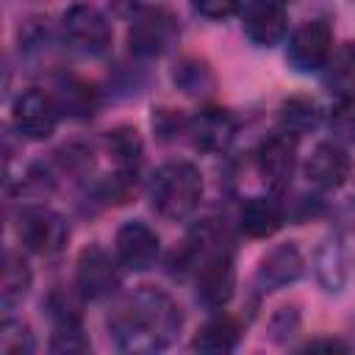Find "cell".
<instances>
[{
    "instance_id": "6da1fadb",
    "label": "cell",
    "mask_w": 355,
    "mask_h": 355,
    "mask_svg": "<svg viewBox=\"0 0 355 355\" xmlns=\"http://www.w3.org/2000/svg\"><path fill=\"white\" fill-rule=\"evenodd\" d=\"M180 324L183 316L175 300L153 286H141L119 300L108 316L111 338L125 352H158L175 341Z\"/></svg>"
},
{
    "instance_id": "7a4b0ae2",
    "label": "cell",
    "mask_w": 355,
    "mask_h": 355,
    "mask_svg": "<svg viewBox=\"0 0 355 355\" xmlns=\"http://www.w3.org/2000/svg\"><path fill=\"white\" fill-rule=\"evenodd\" d=\"M202 197V178L200 169L189 161H172L155 169L150 183V205L164 219L180 222L194 214Z\"/></svg>"
},
{
    "instance_id": "3957f363",
    "label": "cell",
    "mask_w": 355,
    "mask_h": 355,
    "mask_svg": "<svg viewBox=\"0 0 355 355\" xmlns=\"http://www.w3.org/2000/svg\"><path fill=\"white\" fill-rule=\"evenodd\" d=\"M186 269H194L200 305H205L208 311H219L230 302L236 288V266H233V247L225 236H219L205 250H200Z\"/></svg>"
},
{
    "instance_id": "277c9868",
    "label": "cell",
    "mask_w": 355,
    "mask_h": 355,
    "mask_svg": "<svg viewBox=\"0 0 355 355\" xmlns=\"http://www.w3.org/2000/svg\"><path fill=\"white\" fill-rule=\"evenodd\" d=\"M61 36L83 55H103L111 47V25L92 3H72L61 14Z\"/></svg>"
},
{
    "instance_id": "5b68a950",
    "label": "cell",
    "mask_w": 355,
    "mask_h": 355,
    "mask_svg": "<svg viewBox=\"0 0 355 355\" xmlns=\"http://www.w3.org/2000/svg\"><path fill=\"white\" fill-rule=\"evenodd\" d=\"M17 236L25 250L36 255H55L67 247L69 225L61 214L44 208V205H28L17 216Z\"/></svg>"
},
{
    "instance_id": "8992f818",
    "label": "cell",
    "mask_w": 355,
    "mask_h": 355,
    "mask_svg": "<svg viewBox=\"0 0 355 355\" xmlns=\"http://www.w3.org/2000/svg\"><path fill=\"white\" fill-rule=\"evenodd\" d=\"M178 39V22L166 8L155 6H141L136 17H130V31H128V44L130 53L139 58H155L172 47Z\"/></svg>"
},
{
    "instance_id": "52a82bcc",
    "label": "cell",
    "mask_w": 355,
    "mask_h": 355,
    "mask_svg": "<svg viewBox=\"0 0 355 355\" xmlns=\"http://www.w3.org/2000/svg\"><path fill=\"white\" fill-rule=\"evenodd\" d=\"M330 55H333V31L324 19H308L288 36L286 61L297 72H316L327 67Z\"/></svg>"
},
{
    "instance_id": "ba28073f",
    "label": "cell",
    "mask_w": 355,
    "mask_h": 355,
    "mask_svg": "<svg viewBox=\"0 0 355 355\" xmlns=\"http://www.w3.org/2000/svg\"><path fill=\"white\" fill-rule=\"evenodd\" d=\"M258 172L263 178V183L272 191H283L291 183L294 166H297V133L291 130H280L272 133L261 141L258 147Z\"/></svg>"
},
{
    "instance_id": "9c48e42d",
    "label": "cell",
    "mask_w": 355,
    "mask_h": 355,
    "mask_svg": "<svg viewBox=\"0 0 355 355\" xmlns=\"http://www.w3.org/2000/svg\"><path fill=\"white\" fill-rule=\"evenodd\" d=\"M11 122L17 128L19 136L42 141L47 136H53L55 122H58V105L53 100V94H44L39 89H28L22 92L14 105H11Z\"/></svg>"
},
{
    "instance_id": "30bf717a",
    "label": "cell",
    "mask_w": 355,
    "mask_h": 355,
    "mask_svg": "<svg viewBox=\"0 0 355 355\" xmlns=\"http://www.w3.org/2000/svg\"><path fill=\"white\" fill-rule=\"evenodd\" d=\"M75 286L89 300H103L119 286V269L100 244H89L80 250L75 263Z\"/></svg>"
},
{
    "instance_id": "8fae6325",
    "label": "cell",
    "mask_w": 355,
    "mask_h": 355,
    "mask_svg": "<svg viewBox=\"0 0 355 355\" xmlns=\"http://www.w3.org/2000/svg\"><path fill=\"white\" fill-rule=\"evenodd\" d=\"M114 247H116V258L122 266L133 269V272H144L150 269L155 261H158V236L150 225L133 219V222H125L119 230H116V239H114Z\"/></svg>"
},
{
    "instance_id": "7c38bea8",
    "label": "cell",
    "mask_w": 355,
    "mask_h": 355,
    "mask_svg": "<svg viewBox=\"0 0 355 355\" xmlns=\"http://www.w3.org/2000/svg\"><path fill=\"white\" fill-rule=\"evenodd\" d=\"M241 28L258 47H272L286 36V8L275 0H244Z\"/></svg>"
},
{
    "instance_id": "4fadbf2b",
    "label": "cell",
    "mask_w": 355,
    "mask_h": 355,
    "mask_svg": "<svg viewBox=\"0 0 355 355\" xmlns=\"http://www.w3.org/2000/svg\"><path fill=\"white\" fill-rule=\"evenodd\" d=\"M302 272H305V258H302L300 247L294 241H286V244L272 247L261 258V263L255 269V283L263 291H277V288H286L294 280H300Z\"/></svg>"
},
{
    "instance_id": "5bb4252c",
    "label": "cell",
    "mask_w": 355,
    "mask_h": 355,
    "mask_svg": "<svg viewBox=\"0 0 355 355\" xmlns=\"http://www.w3.org/2000/svg\"><path fill=\"white\" fill-rule=\"evenodd\" d=\"M349 172H352V161H349L347 150L336 141L316 144L305 164V178L316 189H338L347 183Z\"/></svg>"
},
{
    "instance_id": "9a60e30c",
    "label": "cell",
    "mask_w": 355,
    "mask_h": 355,
    "mask_svg": "<svg viewBox=\"0 0 355 355\" xmlns=\"http://www.w3.org/2000/svg\"><path fill=\"white\" fill-rule=\"evenodd\" d=\"M191 144L202 153H222L230 147L233 136H236V119L225 111V108H205L197 116L189 119V130Z\"/></svg>"
},
{
    "instance_id": "2e32d148",
    "label": "cell",
    "mask_w": 355,
    "mask_h": 355,
    "mask_svg": "<svg viewBox=\"0 0 355 355\" xmlns=\"http://www.w3.org/2000/svg\"><path fill=\"white\" fill-rule=\"evenodd\" d=\"M283 219H286L283 205L275 197H261V194L247 197L241 202V211H239V227L250 239L275 236L283 227Z\"/></svg>"
},
{
    "instance_id": "e0dca14e",
    "label": "cell",
    "mask_w": 355,
    "mask_h": 355,
    "mask_svg": "<svg viewBox=\"0 0 355 355\" xmlns=\"http://www.w3.org/2000/svg\"><path fill=\"white\" fill-rule=\"evenodd\" d=\"M172 80H175V86H178L183 94H189V97H205V94H211L214 86H216L211 67H208L202 58H194V55H186V58H180V61L175 64Z\"/></svg>"
},
{
    "instance_id": "ac0fdd59",
    "label": "cell",
    "mask_w": 355,
    "mask_h": 355,
    "mask_svg": "<svg viewBox=\"0 0 355 355\" xmlns=\"http://www.w3.org/2000/svg\"><path fill=\"white\" fill-rule=\"evenodd\" d=\"M236 344H239V324L227 316L208 319L191 341L197 352H230L236 349Z\"/></svg>"
},
{
    "instance_id": "d6986e66",
    "label": "cell",
    "mask_w": 355,
    "mask_h": 355,
    "mask_svg": "<svg viewBox=\"0 0 355 355\" xmlns=\"http://www.w3.org/2000/svg\"><path fill=\"white\" fill-rule=\"evenodd\" d=\"M324 83L338 97H355V42H347L330 55Z\"/></svg>"
},
{
    "instance_id": "ffe728a7",
    "label": "cell",
    "mask_w": 355,
    "mask_h": 355,
    "mask_svg": "<svg viewBox=\"0 0 355 355\" xmlns=\"http://www.w3.org/2000/svg\"><path fill=\"white\" fill-rule=\"evenodd\" d=\"M31 288V269L25 263L22 255L17 252H6V261H3V280H0V297H3V308L11 311L17 302L25 300Z\"/></svg>"
},
{
    "instance_id": "44dd1931",
    "label": "cell",
    "mask_w": 355,
    "mask_h": 355,
    "mask_svg": "<svg viewBox=\"0 0 355 355\" xmlns=\"http://www.w3.org/2000/svg\"><path fill=\"white\" fill-rule=\"evenodd\" d=\"M313 266H316V277H319V283H322L327 291H338V288L344 286L347 263H344V250H341L338 239H327V241H322V247L316 250Z\"/></svg>"
},
{
    "instance_id": "7402d4cb",
    "label": "cell",
    "mask_w": 355,
    "mask_h": 355,
    "mask_svg": "<svg viewBox=\"0 0 355 355\" xmlns=\"http://www.w3.org/2000/svg\"><path fill=\"white\" fill-rule=\"evenodd\" d=\"M105 144H108V153L116 161L119 172L136 175V169L141 164V139H139V133L133 128H114V130H108Z\"/></svg>"
},
{
    "instance_id": "603a6c76",
    "label": "cell",
    "mask_w": 355,
    "mask_h": 355,
    "mask_svg": "<svg viewBox=\"0 0 355 355\" xmlns=\"http://www.w3.org/2000/svg\"><path fill=\"white\" fill-rule=\"evenodd\" d=\"M53 100H55V105H58V111H64V114H69V116H92L94 114V92H92V86H86V83H80V80H75V78H69V80H61L58 86H55V94H53Z\"/></svg>"
},
{
    "instance_id": "cb8c5ba5",
    "label": "cell",
    "mask_w": 355,
    "mask_h": 355,
    "mask_svg": "<svg viewBox=\"0 0 355 355\" xmlns=\"http://www.w3.org/2000/svg\"><path fill=\"white\" fill-rule=\"evenodd\" d=\"M280 119H283V128L291 130V133H308V130H316L319 122H322V111L313 100L308 97H291L283 103V111H280Z\"/></svg>"
},
{
    "instance_id": "d4e9b609",
    "label": "cell",
    "mask_w": 355,
    "mask_h": 355,
    "mask_svg": "<svg viewBox=\"0 0 355 355\" xmlns=\"http://www.w3.org/2000/svg\"><path fill=\"white\" fill-rule=\"evenodd\" d=\"M92 344L80 327V319H61L55 322L53 338H50V349L53 352H86Z\"/></svg>"
},
{
    "instance_id": "484cf974",
    "label": "cell",
    "mask_w": 355,
    "mask_h": 355,
    "mask_svg": "<svg viewBox=\"0 0 355 355\" xmlns=\"http://www.w3.org/2000/svg\"><path fill=\"white\" fill-rule=\"evenodd\" d=\"M36 341H33V333L25 322L19 319H6L3 322V330H0V349L6 355H28L33 352Z\"/></svg>"
},
{
    "instance_id": "4316f807",
    "label": "cell",
    "mask_w": 355,
    "mask_h": 355,
    "mask_svg": "<svg viewBox=\"0 0 355 355\" xmlns=\"http://www.w3.org/2000/svg\"><path fill=\"white\" fill-rule=\"evenodd\" d=\"M330 130L338 141L355 144V97H338L330 111Z\"/></svg>"
},
{
    "instance_id": "83f0119b",
    "label": "cell",
    "mask_w": 355,
    "mask_h": 355,
    "mask_svg": "<svg viewBox=\"0 0 355 355\" xmlns=\"http://www.w3.org/2000/svg\"><path fill=\"white\" fill-rule=\"evenodd\" d=\"M55 161H58L61 169L69 172V175H86V172L92 169V164H94L92 147H86V144H80V141L64 144V147L55 153Z\"/></svg>"
},
{
    "instance_id": "f1b7e54d",
    "label": "cell",
    "mask_w": 355,
    "mask_h": 355,
    "mask_svg": "<svg viewBox=\"0 0 355 355\" xmlns=\"http://www.w3.org/2000/svg\"><path fill=\"white\" fill-rule=\"evenodd\" d=\"M153 128L161 139H178L180 133L189 130V116L172 111V108H158L153 114Z\"/></svg>"
},
{
    "instance_id": "f546056e",
    "label": "cell",
    "mask_w": 355,
    "mask_h": 355,
    "mask_svg": "<svg viewBox=\"0 0 355 355\" xmlns=\"http://www.w3.org/2000/svg\"><path fill=\"white\" fill-rule=\"evenodd\" d=\"M297 327H300V313H297L294 305H283V308L272 316V322H269V333H272L275 341L291 338V336L297 333Z\"/></svg>"
},
{
    "instance_id": "4dcf8cb0",
    "label": "cell",
    "mask_w": 355,
    "mask_h": 355,
    "mask_svg": "<svg viewBox=\"0 0 355 355\" xmlns=\"http://www.w3.org/2000/svg\"><path fill=\"white\" fill-rule=\"evenodd\" d=\"M241 0H191V8L205 19H225L239 11Z\"/></svg>"
},
{
    "instance_id": "1f68e13d",
    "label": "cell",
    "mask_w": 355,
    "mask_h": 355,
    "mask_svg": "<svg viewBox=\"0 0 355 355\" xmlns=\"http://www.w3.org/2000/svg\"><path fill=\"white\" fill-rule=\"evenodd\" d=\"M111 8H114L116 17H136L141 3L139 0H111Z\"/></svg>"
},
{
    "instance_id": "d6a6232c",
    "label": "cell",
    "mask_w": 355,
    "mask_h": 355,
    "mask_svg": "<svg viewBox=\"0 0 355 355\" xmlns=\"http://www.w3.org/2000/svg\"><path fill=\"white\" fill-rule=\"evenodd\" d=\"M305 349H347V347H344L341 341H330V338L322 341V338H316V341H308Z\"/></svg>"
},
{
    "instance_id": "836d02e7",
    "label": "cell",
    "mask_w": 355,
    "mask_h": 355,
    "mask_svg": "<svg viewBox=\"0 0 355 355\" xmlns=\"http://www.w3.org/2000/svg\"><path fill=\"white\" fill-rule=\"evenodd\" d=\"M275 3H286V0H275Z\"/></svg>"
}]
</instances>
